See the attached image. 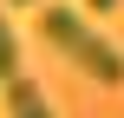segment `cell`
Segmentation results:
<instances>
[{"instance_id":"6da1fadb","label":"cell","mask_w":124,"mask_h":118,"mask_svg":"<svg viewBox=\"0 0 124 118\" xmlns=\"http://www.w3.org/2000/svg\"><path fill=\"white\" fill-rule=\"evenodd\" d=\"M39 39L65 59V66H78L85 79H98V85H124V46L118 39H105L78 7H39Z\"/></svg>"},{"instance_id":"7a4b0ae2","label":"cell","mask_w":124,"mask_h":118,"mask_svg":"<svg viewBox=\"0 0 124 118\" xmlns=\"http://www.w3.org/2000/svg\"><path fill=\"white\" fill-rule=\"evenodd\" d=\"M0 105H7V118H59V112H52V99H46V92H39L26 72L0 85Z\"/></svg>"},{"instance_id":"3957f363","label":"cell","mask_w":124,"mask_h":118,"mask_svg":"<svg viewBox=\"0 0 124 118\" xmlns=\"http://www.w3.org/2000/svg\"><path fill=\"white\" fill-rule=\"evenodd\" d=\"M7 79H20V33H13V20H7V7H0V85Z\"/></svg>"},{"instance_id":"277c9868","label":"cell","mask_w":124,"mask_h":118,"mask_svg":"<svg viewBox=\"0 0 124 118\" xmlns=\"http://www.w3.org/2000/svg\"><path fill=\"white\" fill-rule=\"evenodd\" d=\"M124 0H85V13H98V20H105V13H118Z\"/></svg>"},{"instance_id":"5b68a950","label":"cell","mask_w":124,"mask_h":118,"mask_svg":"<svg viewBox=\"0 0 124 118\" xmlns=\"http://www.w3.org/2000/svg\"><path fill=\"white\" fill-rule=\"evenodd\" d=\"M13 7H33V0H13Z\"/></svg>"}]
</instances>
